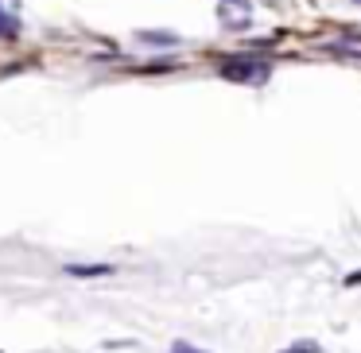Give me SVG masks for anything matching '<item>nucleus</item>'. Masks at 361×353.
I'll list each match as a JSON object with an SVG mask.
<instances>
[{"mask_svg":"<svg viewBox=\"0 0 361 353\" xmlns=\"http://www.w3.org/2000/svg\"><path fill=\"white\" fill-rule=\"evenodd\" d=\"M345 283H361V272H353V275H345Z\"/></svg>","mask_w":361,"mask_h":353,"instance_id":"nucleus-7","label":"nucleus"},{"mask_svg":"<svg viewBox=\"0 0 361 353\" xmlns=\"http://www.w3.org/2000/svg\"><path fill=\"white\" fill-rule=\"evenodd\" d=\"M140 39L152 43V47H175V43H179L171 32H140Z\"/></svg>","mask_w":361,"mask_h":353,"instance_id":"nucleus-3","label":"nucleus"},{"mask_svg":"<svg viewBox=\"0 0 361 353\" xmlns=\"http://www.w3.org/2000/svg\"><path fill=\"white\" fill-rule=\"evenodd\" d=\"M218 20L226 27H233V32H241V27L252 24V8L249 0H218Z\"/></svg>","mask_w":361,"mask_h":353,"instance_id":"nucleus-2","label":"nucleus"},{"mask_svg":"<svg viewBox=\"0 0 361 353\" xmlns=\"http://www.w3.org/2000/svg\"><path fill=\"white\" fill-rule=\"evenodd\" d=\"M283 353H319V342H295V345H288Z\"/></svg>","mask_w":361,"mask_h":353,"instance_id":"nucleus-5","label":"nucleus"},{"mask_svg":"<svg viewBox=\"0 0 361 353\" xmlns=\"http://www.w3.org/2000/svg\"><path fill=\"white\" fill-rule=\"evenodd\" d=\"M66 272H71V275H109L113 272V268L109 264H71V268H66Z\"/></svg>","mask_w":361,"mask_h":353,"instance_id":"nucleus-4","label":"nucleus"},{"mask_svg":"<svg viewBox=\"0 0 361 353\" xmlns=\"http://www.w3.org/2000/svg\"><path fill=\"white\" fill-rule=\"evenodd\" d=\"M221 78H229V82H264L268 66L257 63V58H229V63H221Z\"/></svg>","mask_w":361,"mask_h":353,"instance_id":"nucleus-1","label":"nucleus"},{"mask_svg":"<svg viewBox=\"0 0 361 353\" xmlns=\"http://www.w3.org/2000/svg\"><path fill=\"white\" fill-rule=\"evenodd\" d=\"M353 4H361V0H353Z\"/></svg>","mask_w":361,"mask_h":353,"instance_id":"nucleus-8","label":"nucleus"},{"mask_svg":"<svg viewBox=\"0 0 361 353\" xmlns=\"http://www.w3.org/2000/svg\"><path fill=\"white\" fill-rule=\"evenodd\" d=\"M171 353H206V349H198V345H187V342H175Z\"/></svg>","mask_w":361,"mask_h":353,"instance_id":"nucleus-6","label":"nucleus"}]
</instances>
